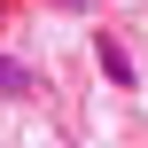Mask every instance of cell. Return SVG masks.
<instances>
[{
  "label": "cell",
  "instance_id": "6da1fadb",
  "mask_svg": "<svg viewBox=\"0 0 148 148\" xmlns=\"http://www.w3.org/2000/svg\"><path fill=\"white\" fill-rule=\"evenodd\" d=\"M0 86H8V94H31V70H23V62H8V55H0Z\"/></svg>",
  "mask_w": 148,
  "mask_h": 148
}]
</instances>
